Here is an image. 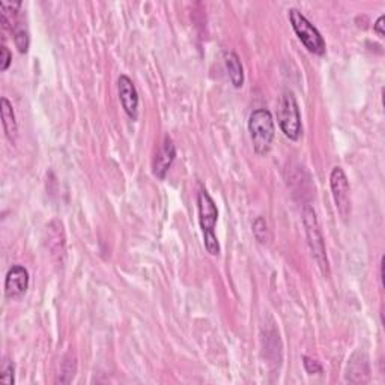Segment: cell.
Returning <instances> with one entry per match:
<instances>
[{"label":"cell","mask_w":385,"mask_h":385,"mask_svg":"<svg viewBox=\"0 0 385 385\" xmlns=\"http://www.w3.org/2000/svg\"><path fill=\"white\" fill-rule=\"evenodd\" d=\"M198 211H199V223L203 232V244L205 249L211 256L220 254V243L218 238L214 232V227L218 220V209L209 193L202 188L198 194Z\"/></svg>","instance_id":"1"},{"label":"cell","mask_w":385,"mask_h":385,"mask_svg":"<svg viewBox=\"0 0 385 385\" xmlns=\"http://www.w3.org/2000/svg\"><path fill=\"white\" fill-rule=\"evenodd\" d=\"M249 131L252 135L254 152L258 156L268 153L272 147L274 137H276V125H274V119L270 110L258 109L252 112L249 118Z\"/></svg>","instance_id":"2"},{"label":"cell","mask_w":385,"mask_h":385,"mask_svg":"<svg viewBox=\"0 0 385 385\" xmlns=\"http://www.w3.org/2000/svg\"><path fill=\"white\" fill-rule=\"evenodd\" d=\"M303 223L306 227V235L307 239H309V247L312 250L313 258L318 263V267L321 270V272L323 274L325 277L330 276V262L327 258V249H325V241H323V235L322 230L319 226L318 221V216L312 207H304L303 211Z\"/></svg>","instance_id":"3"},{"label":"cell","mask_w":385,"mask_h":385,"mask_svg":"<svg viewBox=\"0 0 385 385\" xmlns=\"http://www.w3.org/2000/svg\"><path fill=\"white\" fill-rule=\"evenodd\" d=\"M277 121L281 131L290 140H298L303 133L301 113L295 95L290 91L281 93L277 106Z\"/></svg>","instance_id":"4"},{"label":"cell","mask_w":385,"mask_h":385,"mask_svg":"<svg viewBox=\"0 0 385 385\" xmlns=\"http://www.w3.org/2000/svg\"><path fill=\"white\" fill-rule=\"evenodd\" d=\"M289 20L292 24V29L297 33V37L299 41L303 42L304 47L314 55H325L327 51V44H325V39L319 33V30L314 28V26L306 19V17L299 12L295 8L289 10Z\"/></svg>","instance_id":"5"},{"label":"cell","mask_w":385,"mask_h":385,"mask_svg":"<svg viewBox=\"0 0 385 385\" xmlns=\"http://www.w3.org/2000/svg\"><path fill=\"white\" fill-rule=\"evenodd\" d=\"M330 187L340 217L346 220L350 216V187L344 169L336 166L331 170Z\"/></svg>","instance_id":"6"},{"label":"cell","mask_w":385,"mask_h":385,"mask_svg":"<svg viewBox=\"0 0 385 385\" xmlns=\"http://www.w3.org/2000/svg\"><path fill=\"white\" fill-rule=\"evenodd\" d=\"M118 92L125 113L130 116L133 121H135V119L139 118V93H137V89L130 77L128 75L119 77Z\"/></svg>","instance_id":"7"},{"label":"cell","mask_w":385,"mask_h":385,"mask_svg":"<svg viewBox=\"0 0 385 385\" xmlns=\"http://www.w3.org/2000/svg\"><path fill=\"white\" fill-rule=\"evenodd\" d=\"M29 288V272L21 265H14L5 279V295L11 299L21 298Z\"/></svg>","instance_id":"8"},{"label":"cell","mask_w":385,"mask_h":385,"mask_svg":"<svg viewBox=\"0 0 385 385\" xmlns=\"http://www.w3.org/2000/svg\"><path fill=\"white\" fill-rule=\"evenodd\" d=\"M176 158V148L175 143L172 142L170 137H166L165 142H162L160 151L157 152L156 160H153V175H156L158 179H165L169 169L172 167L173 161Z\"/></svg>","instance_id":"9"},{"label":"cell","mask_w":385,"mask_h":385,"mask_svg":"<svg viewBox=\"0 0 385 385\" xmlns=\"http://www.w3.org/2000/svg\"><path fill=\"white\" fill-rule=\"evenodd\" d=\"M369 358L364 353H355L348 364V381L354 384H364L369 382Z\"/></svg>","instance_id":"10"},{"label":"cell","mask_w":385,"mask_h":385,"mask_svg":"<svg viewBox=\"0 0 385 385\" xmlns=\"http://www.w3.org/2000/svg\"><path fill=\"white\" fill-rule=\"evenodd\" d=\"M0 113H2V124H3L5 134L8 139L12 142L15 140L17 133H19V126H17V119H15L12 104L5 97L0 100Z\"/></svg>","instance_id":"11"},{"label":"cell","mask_w":385,"mask_h":385,"mask_svg":"<svg viewBox=\"0 0 385 385\" xmlns=\"http://www.w3.org/2000/svg\"><path fill=\"white\" fill-rule=\"evenodd\" d=\"M225 65L227 74L230 77V82L235 88H243L244 84V68L239 57L234 51H225Z\"/></svg>","instance_id":"12"},{"label":"cell","mask_w":385,"mask_h":385,"mask_svg":"<svg viewBox=\"0 0 385 385\" xmlns=\"http://www.w3.org/2000/svg\"><path fill=\"white\" fill-rule=\"evenodd\" d=\"M19 8H21V2H15V3L0 2V21H2V26L5 29L15 30Z\"/></svg>","instance_id":"13"},{"label":"cell","mask_w":385,"mask_h":385,"mask_svg":"<svg viewBox=\"0 0 385 385\" xmlns=\"http://www.w3.org/2000/svg\"><path fill=\"white\" fill-rule=\"evenodd\" d=\"M253 234H254V238L258 239V241L261 244H267L270 243V229H268V225H267V221H265L263 217H258L254 220V223H253Z\"/></svg>","instance_id":"14"},{"label":"cell","mask_w":385,"mask_h":385,"mask_svg":"<svg viewBox=\"0 0 385 385\" xmlns=\"http://www.w3.org/2000/svg\"><path fill=\"white\" fill-rule=\"evenodd\" d=\"M14 44L19 48L20 53H28L30 46V37L29 32L24 29H15L14 30Z\"/></svg>","instance_id":"15"},{"label":"cell","mask_w":385,"mask_h":385,"mask_svg":"<svg viewBox=\"0 0 385 385\" xmlns=\"http://www.w3.org/2000/svg\"><path fill=\"white\" fill-rule=\"evenodd\" d=\"M0 382L5 384V385H12L15 382L14 364L11 361H8V360L3 361L2 370H0Z\"/></svg>","instance_id":"16"},{"label":"cell","mask_w":385,"mask_h":385,"mask_svg":"<svg viewBox=\"0 0 385 385\" xmlns=\"http://www.w3.org/2000/svg\"><path fill=\"white\" fill-rule=\"evenodd\" d=\"M11 62H12V55L10 48L6 46H2V48H0V70L6 71L8 68H10Z\"/></svg>","instance_id":"17"},{"label":"cell","mask_w":385,"mask_h":385,"mask_svg":"<svg viewBox=\"0 0 385 385\" xmlns=\"http://www.w3.org/2000/svg\"><path fill=\"white\" fill-rule=\"evenodd\" d=\"M303 360H304V367H306L307 373L313 375V373H321L322 372V366L316 360H312V358H309V357H304Z\"/></svg>","instance_id":"18"},{"label":"cell","mask_w":385,"mask_h":385,"mask_svg":"<svg viewBox=\"0 0 385 385\" xmlns=\"http://www.w3.org/2000/svg\"><path fill=\"white\" fill-rule=\"evenodd\" d=\"M384 20H385V17L384 15H379V19L376 20V23H375V26H373V30H375V33L376 35H378L379 38H384V33H385V30H384Z\"/></svg>","instance_id":"19"}]
</instances>
